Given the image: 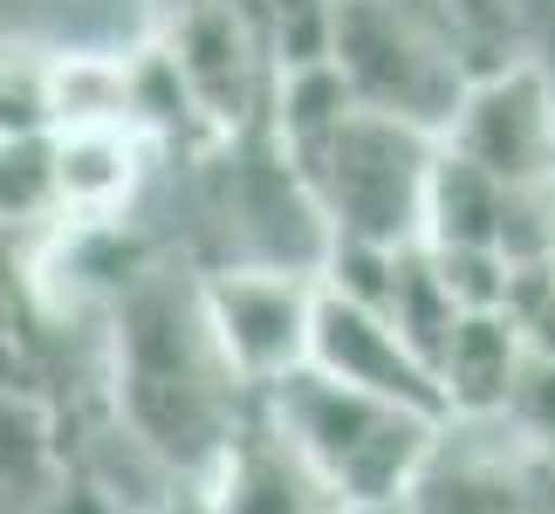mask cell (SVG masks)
Segmentation results:
<instances>
[{"label": "cell", "mask_w": 555, "mask_h": 514, "mask_svg": "<svg viewBox=\"0 0 555 514\" xmlns=\"http://www.w3.org/2000/svg\"><path fill=\"white\" fill-rule=\"evenodd\" d=\"M254 398L261 391L241 384L206 323L199 282L179 288L172 274H138L117 295V425H131L179 480L212 474Z\"/></svg>", "instance_id": "obj_1"}, {"label": "cell", "mask_w": 555, "mask_h": 514, "mask_svg": "<svg viewBox=\"0 0 555 514\" xmlns=\"http://www.w3.org/2000/svg\"><path fill=\"white\" fill-rule=\"evenodd\" d=\"M261 404L302 446V460L330 480V494L350 514L357 507H398L446 433V419L418 412V404H398V398H377V391H357V384H336L315 363H302L282 384H268Z\"/></svg>", "instance_id": "obj_2"}, {"label": "cell", "mask_w": 555, "mask_h": 514, "mask_svg": "<svg viewBox=\"0 0 555 514\" xmlns=\"http://www.w3.org/2000/svg\"><path fill=\"white\" fill-rule=\"evenodd\" d=\"M439 152H446L439 131H418V124L384 117V111H357L344 131H330L295 165H302L315 206L330 220V241L418 247Z\"/></svg>", "instance_id": "obj_3"}, {"label": "cell", "mask_w": 555, "mask_h": 514, "mask_svg": "<svg viewBox=\"0 0 555 514\" xmlns=\"http://www.w3.org/2000/svg\"><path fill=\"white\" fill-rule=\"evenodd\" d=\"M330 62L350 76V90L364 111L404 117L418 131H453L466 82H474V62L453 35H439L433 21L391 8V0H344L336 14V41Z\"/></svg>", "instance_id": "obj_4"}, {"label": "cell", "mask_w": 555, "mask_h": 514, "mask_svg": "<svg viewBox=\"0 0 555 514\" xmlns=\"http://www.w3.org/2000/svg\"><path fill=\"white\" fill-rule=\"evenodd\" d=\"M315 295H323V274L274 268V261H220L199 282L206 323L247 391H268V384H282L309 363Z\"/></svg>", "instance_id": "obj_5"}, {"label": "cell", "mask_w": 555, "mask_h": 514, "mask_svg": "<svg viewBox=\"0 0 555 514\" xmlns=\"http://www.w3.org/2000/svg\"><path fill=\"white\" fill-rule=\"evenodd\" d=\"M446 144L507 185H548L555 179V82L521 55L480 69L466 82V103Z\"/></svg>", "instance_id": "obj_6"}, {"label": "cell", "mask_w": 555, "mask_h": 514, "mask_svg": "<svg viewBox=\"0 0 555 514\" xmlns=\"http://www.w3.org/2000/svg\"><path fill=\"white\" fill-rule=\"evenodd\" d=\"M172 62L185 76V90L199 97V111L212 131H254L268 117L274 97V55L261 35V14H241L233 0H192L172 21Z\"/></svg>", "instance_id": "obj_7"}, {"label": "cell", "mask_w": 555, "mask_h": 514, "mask_svg": "<svg viewBox=\"0 0 555 514\" xmlns=\"http://www.w3.org/2000/svg\"><path fill=\"white\" fill-rule=\"evenodd\" d=\"M309 363L323 377H336V384H357V391H377V398L418 404V412H433V419H453V412H446L439 377H433V363L404 343V330L384 309L350 303V295H336V288L315 295Z\"/></svg>", "instance_id": "obj_8"}, {"label": "cell", "mask_w": 555, "mask_h": 514, "mask_svg": "<svg viewBox=\"0 0 555 514\" xmlns=\"http://www.w3.org/2000/svg\"><path fill=\"white\" fill-rule=\"evenodd\" d=\"M206 494L220 514H350L330 494V480L302 460V446L268 419L261 398H254V412L241 419L233 446L212 460Z\"/></svg>", "instance_id": "obj_9"}, {"label": "cell", "mask_w": 555, "mask_h": 514, "mask_svg": "<svg viewBox=\"0 0 555 514\" xmlns=\"http://www.w3.org/2000/svg\"><path fill=\"white\" fill-rule=\"evenodd\" d=\"M474 433V419H446L433 460L404 494L412 514H528V480L515 474L507 446H480Z\"/></svg>", "instance_id": "obj_10"}, {"label": "cell", "mask_w": 555, "mask_h": 514, "mask_svg": "<svg viewBox=\"0 0 555 514\" xmlns=\"http://www.w3.org/2000/svg\"><path fill=\"white\" fill-rule=\"evenodd\" d=\"M528 377V343L507 323V309L460 316L453 343L439 350V391L453 419H501Z\"/></svg>", "instance_id": "obj_11"}, {"label": "cell", "mask_w": 555, "mask_h": 514, "mask_svg": "<svg viewBox=\"0 0 555 514\" xmlns=\"http://www.w3.org/2000/svg\"><path fill=\"white\" fill-rule=\"evenodd\" d=\"M501 206H507V179L480 171L474 158H460L446 144L433 192H425V247H501Z\"/></svg>", "instance_id": "obj_12"}, {"label": "cell", "mask_w": 555, "mask_h": 514, "mask_svg": "<svg viewBox=\"0 0 555 514\" xmlns=\"http://www.w3.org/2000/svg\"><path fill=\"white\" fill-rule=\"evenodd\" d=\"M364 111L350 90V76L336 62H302V69H274V97H268V131L288 144V158L315 152L330 131Z\"/></svg>", "instance_id": "obj_13"}, {"label": "cell", "mask_w": 555, "mask_h": 514, "mask_svg": "<svg viewBox=\"0 0 555 514\" xmlns=\"http://www.w3.org/2000/svg\"><path fill=\"white\" fill-rule=\"evenodd\" d=\"M55 138H62V213L111 220L138 185L131 131H55Z\"/></svg>", "instance_id": "obj_14"}, {"label": "cell", "mask_w": 555, "mask_h": 514, "mask_svg": "<svg viewBox=\"0 0 555 514\" xmlns=\"http://www.w3.org/2000/svg\"><path fill=\"white\" fill-rule=\"evenodd\" d=\"M49 124L55 131H138L131 124V62H111V55L49 62Z\"/></svg>", "instance_id": "obj_15"}, {"label": "cell", "mask_w": 555, "mask_h": 514, "mask_svg": "<svg viewBox=\"0 0 555 514\" xmlns=\"http://www.w3.org/2000/svg\"><path fill=\"white\" fill-rule=\"evenodd\" d=\"M62 460L49 439V412L28 398H0V507L41 514L62 494Z\"/></svg>", "instance_id": "obj_16"}, {"label": "cell", "mask_w": 555, "mask_h": 514, "mask_svg": "<svg viewBox=\"0 0 555 514\" xmlns=\"http://www.w3.org/2000/svg\"><path fill=\"white\" fill-rule=\"evenodd\" d=\"M384 316L404 330V343L433 363V377H439V350L453 343V330H460V295L446 288V274H439V254L433 247H404L398 254V274H391V295H384Z\"/></svg>", "instance_id": "obj_17"}, {"label": "cell", "mask_w": 555, "mask_h": 514, "mask_svg": "<svg viewBox=\"0 0 555 514\" xmlns=\"http://www.w3.org/2000/svg\"><path fill=\"white\" fill-rule=\"evenodd\" d=\"M49 213H62V138L8 131L0 138V233L41 227Z\"/></svg>", "instance_id": "obj_18"}, {"label": "cell", "mask_w": 555, "mask_h": 514, "mask_svg": "<svg viewBox=\"0 0 555 514\" xmlns=\"http://www.w3.org/2000/svg\"><path fill=\"white\" fill-rule=\"evenodd\" d=\"M254 14H261L274 69H302V62H330L344 0H254Z\"/></svg>", "instance_id": "obj_19"}, {"label": "cell", "mask_w": 555, "mask_h": 514, "mask_svg": "<svg viewBox=\"0 0 555 514\" xmlns=\"http://www.w3.org/2000/svg\"><path fill=\"white\" fill-rule=\"evenodd\" d=\"M446 288L460 295V309H507V288H515V261L501 247H433Z\"/></svg>", "instance_id": "obj_20"}, {"label": "cell", "mask_w": 555, "mask_h": 514, "mask_svg": "<svg viewBox=\"0 0 555 514\" xmlns=\"http://www.w3.org/2000/svg\"><path fill=\"white\" fill-rule=\"evenodd\" d=\"M507 323L521 330L528 357H548L555 363V254H548V261L515 268V288H507Z\"/></svg>", "instance_id": "obj_21"}, {"label": "cell", "mask_w": 555, "mask_h": 514, "mask_svg": "<svg viewBox=\"0 0 555 514\" xmlns=\"http://www.w3.org/2000/svg\"><path fill=\"white\" fill-rule=\"evenodd\" d=\"M453 14L466 55H474V76L494 62H515V0H453Z\"/></svg>", "instance_id": "obj_22"}, {"label": "cell", "mask_w": 555, "mask_h": 514, "mask_svg": "<svg viewBox=\"0 0 555 514\" xmlns=\"http://www.w3.org/2000/svg\"><path fill=\"white\" fill-rule=\"evenodd\" d=\"M501 419L515 425V439L555 446V363L548 357H528V377H521V391H515V404H507Z\"/></svg>", "instance_id": "obj_23"}, {"label": "cell", "mask_w": 555, "mask_h": 514, "mask_svg": "<svg viewBox=\"0 0 555 514\" xmlns=\"http://www.w3.org/2000/svg\"><path fill=\"white\" fill-rule=\"evenodd\" d=\"M515 55L555 82V0H515Z\"/></svg>", "instance_id": "obj_24"}, {"label": "cell", "mask_w": 555, "mask_h": 514, "mask_svg": "<svg viewBox=\"0 0 555 514\" xmlns=\"http://www.w3.org/2000/svg\"><path fill=\"white\" fill-rule=\"evenodd\" d=\"M0 398H28V404H41V371H35V357L21 350L8 330H0Z\"/></svg>", "instance_id": "obj_25"}, {"label": "cell", "mask_w": 555, "mask_h": 514, "mask_svg": "<svg viewBox=\"0 0 555 514\" xmlns=\"http://www.w3.org/2000/svg\"><path fill=\"white\" fill-rule=\"evenodd\" d=\"M152 514H220L212 507V494H206V480H185V487H172V494H165Z\"/></svg>", "instance_id": "obj_26"}, {"label": "cell", "mask_w": 555, "mask_h": 514, "mask_svg": "<svg viewBox=\"0 0 555 514\" xmlns=\"http://www.w3.org/2000/svg\"><path fill=\"white\" fill-rule=\"evenodd\" d=\"M357 514H412V507H404V501H398V507H357Z\"/></svg>", "instance_id": "obj_27"}, {"label": "cell", "mask_w": 555, "mask_h": 514, "mask_svg": "<svg viewBox=\"0 0 555 514\" xmlns=\"http://www.w3.org/2000/svg\"><path fill=\"white\" fill-rule=\"evenodd\" d=\"M0 138H8V131H0Z\"/></svg>", "instance_id": "obj_28"}]
</instances>
